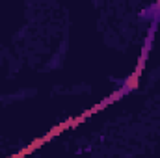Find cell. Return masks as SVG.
Wrapping results in <instances>:
<instances>
[{
	"mask_svg": "<svg viewBox=\"0 0 160 158\" xmlns=\"http://www.w3.org/2000/svg\"><path fill=\"white\" fill-rule=\"evenodd\" d=\"M140 17L142 19H149V21H153L155 17H160V2H153L149 6H145L140 11Z\"/></svg>",
	"mask_w": 160,
	"mask_h": 158,
	"instance_id": "1",
	"label": "cell"
}]
</instances>
